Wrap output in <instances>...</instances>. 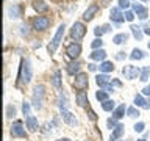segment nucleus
<instances>
[{"label": "nucleus", "mask_w": 150, "mask_h": 141, "mask_svg": "<svg viewBox=\"0 0 150 141\" xmlns=\"http://www.w3.org/2000/svg\"><path fill=\"white\" fill-rule=\"evenodd\" d=\"M58 107H59V110H67V107H69V99H67V94H66L64 89H59Z\"/></svg>", "instance_id": "12"}, {"label": "nucleus", "mask_w": 150, "mask_h": 141, "mask_svg": "<svg viewBox=\"0 0 150 141\" xmlns=\"http://www.w3.org/2000/svg\"><path fill=\"white\" fill-rule=\"evenodd\" d=\"M144 108H150V99H149L147 102H145V107H144Z\"/></svg>", "instance_id": "50"}, {"label": "nucleus", "mask_w": 150, "mask_h": 141, "mask_svg": "<svg viewBox=\"0 0 150 141\" xmlns=\"http://www.w3.org/2000/svg\"><path fill=\"white\" fill-rule=\"evenodd\" d=\"M110 17H111V21H112V22H116V24H117V25L125 21V16L120 13V8H119V6L111 8V16H110Z\"/></svg>", "instance_id": "11"}, {"label": "nucleus", "mask_w": 150, "mask_h": 141, "mask_svg": "<svg viewBox=\"0 0 150 141\" xmlns=\"http://www.w3.org/2000/svg\"><path fill=\"white\" fill-rule=\"evenodd\" d=\"M111 86H117V88H120V86H122V83L119 82V80L112 78V80H111Z\"/></svg>", "instance_id": "43"}, {"label": "nucleus", "mask_w": 150, "mask_h": 141, "mask_svg": "<svg viewBox=\"0 0 150 141\" xmlns=\"http://www.w3.org/2000/svg\"><path fill=\"white\" fill-rule=\"evenodd\" d=\"M64 30H66V25H64V24H61V25L58 27V31L55 33V36L52 38V41L49 44V52H50V53H53V52L58 49V46L61 44V39H63V36H64Z\"/></svg>", "instance_id": "3"}, {"label": "nucleus", "mask_w": 150, "mask_h": 141, "mask_svg": "<svg viewBox=\"0 0 150 141\" xmlns=\"http://www.w3.org/2000/svg\"><path fill=\"white\" fill-rule=\"evenodd\" d=\"M149 75H150V68L147 66V68H144V69H141V80H142V82H147L149 80Z\"/></svg>", "instance_id": "34"}, {"label": "nucleus", "mask_w": 150, "mask_h": 141, "mask_svg": "<svg viewBox=\"0 0 150 141\" xmlns=\"http://www.w3.org/2000/svg\"><path fill=\"white\" fill-rule=\"evenodd\" d=\"M33 8H35L38 13H45V11H49V5H47L45 2H42V0H35Z\"/></svg>", "instance_id": "20"}, {"label": "nucleus", "mask_w": 150, "mask_h": 141, "mask_svg": "<svg viewBox=\"0 0 150 141\" xmlns=\"http://www.w3.org/2000/svg\"><path fill=\"white\" fill-rule=\"evenodd\" d=\"M88 111H89V119H92V121H96V119H97V116H96V113H94V111L91 110V108H89V110H88Z\"/></svg>", "instance_id": "44"}, {"label": "nucleus", "mask_w": 150, "mask_h": 141, "mask_svg": "<svg viewBox=\"0 0 150 141\" xmlns=\"http://www.w3.org/2000/svg\"><path fill=\"white\" fill-rule=\"evenodd\" d=\"M44 96H45V86L44 85H38L33 91L31 96V105L36 108V110H41L42 103H44Z\"/></svg>", "instance_id": "2"}, {"label": "nucleus", "mask_w": 150, "mask_h": 141, "mask_svg": "<svg viewBox=\"0 0 150 141\" xmlns=\"http://www.w3.org/2000/svg\"><path fill=\"white\" fill-rule=\"evenodd\" d=\"M84 35H86V27H84L81 22H75L72 25V28H70V36H72L75 41H80L84 38Z\"/></svg>", "instance_id": "4"}, {"label": "nucleus", "mask_w": 150, "mask_h": 141, "mask_svg": "<svg viewBox=\"0 0 150 141\" xmlns=\"http://www.w3.org/2000/svg\"><path fill=\"white\" fill-rule=\"evenodd\" d=\"M122 133H124V125L119 124L114 130H112V133H111V136H110V141H117V140L122 136Z\"/></svg>", "instance_id": "24"}, {"label": "nucleus", "mask_w": 150, "mask_h": 141, "mask_svg": "<svg viewBox=\"0 0 150 141\" xmlns=\"http://www.w3.org/2000/svg\"><path fill=\"white\" fill-rule=\"evenodd\" d=\"M22 113L25 116H30V103H28V102H23L22 103Z\"/></svg>", "instance_id": "37"}, {"label": "nucleus", "mask_w": 150, "mask_h": 141, "mask_svg": "<svg viewBox=\"0 0 150 141\" xmlns=\"http://www.w3.org/2000/svg\"><path fill=\"white\" fill-rule=\"evenodd\" d=\"M133 11H134V14L138 16L139 19H147V16H149V11H147V8L145 6H142V5H139V3H134L133 5Z\"/></svg>", "instance_id": "13"}, {"label": "nucleus", "mask_w": 150, "mask_h": 141, "mask_svg": "<svg viewBox=\"0 0 150 141\" xmlns=\"http://www.w3.org/2000/svg\"><path fill=\"white\" fill-rule=\"evenodd\" d=\"M116 58H117V60H124V58H125V52H119V53L116 55Z\"/></svg>", "instance_id": "47"}, {"label": "nucleus", "mask_w": 150, "mask_h": 141, "mask_svg": "<svg viewBox=\"0 0 150 141\" xmlns=\"http://www.w3.org/2000/svg\"><path fill=\"white\" fill-rule=\"evenodd\" d=\"M145 102H147V100H144V97L142 96H141V94H136V96H134V105L136 107H145Z\"/></svg>", "instance_id": "32"}, {"label": "nucleus", "mask_w": 150, "mask_h": 141, "mask_svg": "<svg viewBox=\"0 0 150 141\" xmlns=\"http://www.w3.org/2000/svg\"><path fill=\"white\" fill-rule=\"evenodd\" d=\"M106 125H108V129L114 130V129H116V127L119 125V124H117V119H114V118H111V119H108V121H106Z\"/></svg>", "instance_id": "36"}, {"label": "nucleus", "mask_w": 150, "mask_h": 141, "mask_svg": "<svg viewBox=\"0 0 150 141\" xmlns=\"http://www.w3.org/2000/svg\"><path fill=\"white\" fill-rule=\"evenodd\" d=\"M144 56H145V53L141 49H133V50H131V53H130L131 60H142Z\"/></svg>", "instance_id": "29"}, {"label": "nucleus", "mask_w": 150, "mask_h": 141, "mask_svg": "<svg viewBox=\"0 0 150 141\" xmlns=\"http://www.w3.org/2000/svg\"><path fill=\"white\" fill-rule=\"evenodd\" d=\"M138 141H145V140H144V138H141V140H138Z\"/></svg>", "instance_id": "52"}, {"label": "nucleus", "mask_w": 150, "mask_h": 141, "mask_svg": "<svg viewBox=\"0 0 150 141\" xmlns=\"http://www.w3.org/2000/svg\"><path fill=\"white\" fill-rule=\"evenodd\" d=\"M80 68H81V63L80 61H74L67 66V74L69 75H77L80 74Z\"/></svg>", "instance_id": "19"}, {"label": "nucleus", "mask_w": 150, "mask_h": 141, "mask_svg": "<svg viewBox=\"0 0 150 141\" xmlns=\"http://www.w3.org/2000/svg\"><path fill=\"white\" fill-rule=\"evenodd\" d=\"M127 116L128 118H138L141 115H139V110L136 107H130V108H127Z\"/></svg>", "instance_id": "31"}, {"label": "nucleus", "mask_w": 150, "mask_h": 141, "mask_svg": "<svg viewBox=\"0 0 150 141\" xmlns=\"http://www.w3.org/2000/svg\"><path fill=\"white\" fill-rule=\"evenodd\" d=\"M66 53H67L69 58L75 60L80 53H81V44H80V42H72V44H69L67 49H66Z\"/></svg>", "instance_id": "9"}, {"label": "nucleus", "mask_w": 150, "mask_h": 141, "mask_svg": "<svg viewBox=\"0 0 150 141\" xmlns=\"http://www.w3.org/2000/svg\"><path fill=\"white\" fill-rule=\"evenodd\" d=\"M128 6H130V0H119V8L127 9Z\"/></svg>", "instance_id": "40"}, {"label": "nucleus", "mask_w": 150, "mask_h": 141, "mask_svg": "<svg viewBox=\"0 0 150 141\" xmlns=\"http://www.w3.org/2000/svg\"><path fill=\"white\" fill-rule=\"evenodd\" d=\"M144 127H145L144 122H136L133 129H134V132H142V130H144Z\"/></svg>", "instance_id": "41"}, {"label": "nucleus", "mask_w": 150, "mask_h": 141, "mask_svg": "<svg viewBox=\"0 0 150 141\" xmlns=\"http://www.w3.org/2000/svg\"><path fill=\"white\" fill-rule=\"evenodd\" d=\"M122 141H130V140H122Z\"/></svg>", "instance_id": "54"}, {"label": "nucleus", "mask_w": 150, "mask_h": 141, "mask_svg": "<svg viewBox=\"0 0 150 141\" xmlns=\"http://www.w3.org/2000/svg\"><path fill=\"white\" fill-rule=\"evenodd\" d=\"M141 2H149V0H141Z\"/></svg>", "instance_id": "53"}, {"label": "nucleus", "mask_w": 150, "mask_h": 141, "mask_svg": "<svg viewBox=\"0 0 150 141\" xmlns=\"http://www.w3.org/2000/svg\"><path fill=\"white\" fill-rule=\"evenodd\" d=\"M8 16L11 19H17L22 16V6H19V5H11V6L8 8Z\"/></svg>", "instance_id": "15"}, {"label": "nucleus", "mask_w": 150, "mask_h": 141, "mask_svg": "<svg viewBox=\"0 0 150 141\" xmlns=\"http://www.w3.org/2000/svg\"><path fill=\"white\" fill-rule=\"evenodd\" d=\"M98 69H100L102 74H108V72H112V70H114V66H112L111 61H102L100 66H98Z\"/></svg>", "instance_id": "22"}, {"label": "nucleus", "mask_w": 150, "mask_h": 141, "mask_svg": "<svg viewBox=\"0 0 150 141\" xmlns=\"http://www.w3.org/2000/svg\"><path fill=\"white\" fill-rule=\"evenodd\" d=\"M31 77H33V69H31V63L28 58H23L22 63H21V72H19V78H21L22 83L28 85L31 82Z\"/></svg>", "instance_id": "1"}, {"label": "nucleus", "mask_w": 150, "mask_h": 141, "mask_svg": "<svg viewBox=\"0 0 150 141\" xmlns=\"http://www.w3.org/2000/svg\"><path fill=\"white\" fill-rule=\"evenodd\" d=\"M149 49H150V41H149Z\"/></svg>", "instance_id": "55"}, {"label": "nucleus", "mask_w": 150, "mask_h": 141, "mask_svg": "<svg viewBox=\"0 0 150 141\" xmlns=\"http://www.w3.org/2000/svg\"><path fill=\"white\" fill-rule=\"evenodd\" d=\"M96 83L100 88H105L108 83H111V78H110V75H108V74H100V75H97V77H96Z\"/></svg>", "instance_id": "18"}, {"label": "nucleus", "mask_w": 150, "mask_h": 141, "mask_svg": "<svg viewBox=\"0 0 150 141\" xmlns=\"http://www.w3.org/2000/svg\"><path fill=\"white\" fill-rule=\"evenodd\" d=\"M128 33H119V35H116L114 38H112V41H114V44H122V42H125L127 39H128Z\"/></svg>", "instance_id": "28"}, {"label": "nucleus", "mask_w": 150, "mask_h": 141, "mask_svg": "<svg viewBox=\"0 0 150 141\" xmlns=\"http://www.w3.org/2000/svg\"><path fill=\"white\" fill-rule=\"evenodd\" d=\"M25 124H27V129L30 130V132H36L38 130V118L36 116H27V121H25Z\"/></svg>", "instance_id": "17"}, {"label": "nucleus", "mask_w": 150, "mask_h": 141, "mask_svg": "<svg viewBox=\"0 0 150 141\" xmlns=\"http://www.w3.org/2000/svg\"><path fill=\"white\" fill-rule=\"evenodd\" d=\"M102 108L105 111H114V100H110V99L105 100V102L102 103Z\"/></svg>", "instance_id": "30"}, {"label": "nucleus", "mask_w": 150, "mask_h": 141, "mask_svg": "<svg viewBox=\"0 0 150 141\" xmlns=\"http://www.w3.org/2000/svg\"><path fill=\"white\" fill-rule=\"evenodd\" d=\"M142 94H145V96H150V86H145L142 89Z\"/></svg>", "instance_id": "48"}, {"label": "nucleus", "mask_w": 150, "mask_h": 141, "mask_svg": "<svg viewBox=\"0 0 150 141\" xmlns=\"http://www.w3.org/2000/svg\"><path fill=\"white\" fill-rule=\"evenodd\" d=\"M102 46H103V41L100 39V38H96L92 42H91V47L94 50H97V49H102Z\"/></svg>", "instance_id": "35"}, {"label": "nucleus", "mask_w": 150, "mask_h": 141, "mask_svg": "<svg viewBox=\"0 0 150 141\" xmlns=\"http://www.w3.org/2000/svg\"><path fill=\"white\" fill-rule=\"evenodd\" d=\"M21 33L27 36L28 33H30V30H28V25H25V24H23V25H21Z\"/></svg>", "instance_id": "42"}, {"label": "nucleus", "mask_w": 150, "mask_h": 141, "mask_svg": "<svg viewBox=\"0 0 150 141\" xmlns=\"http://www.w3.org/2000/svg\"><path fill=\"white\" fill-rule=\"evenodd\" d=\"M50 25V19L45 17V16H38L35 21H33V28L35 30H45V28H49Z\"/></svg>", "instance_id": "8"}, {"label": "nucleus", "mask_w": 150, "mask_h": 141, "mask_svg": "<svg viewBox=\"0 0 150 141\" xmlns=\"http://www.w3.org/2000/svg\"><path fill=\"white\" fill-rule=\"evenodd\" d=\"M9 133H11V136H14V138H25L27 136V132H25V129H23V124L21 121H16L11 125Z\"/></svg>", "instance_id": "6"}, {"label": "nucleus", "mask_w": 150, "mask_h": 141, "mask_svg": "<svg viewBox=\"0 0 150 141\" xmlns=\"http://www.w3.org/2000/svg\"><path fill=\"white\" fill-rule=\"evenodd\" d=\"M89 85V78H88V74L84 72H80L75 75V80H74V86L78 89V91H84Z\"/></svg>", "instance_id": "5"}, {"label": "nucleus", "mask_w": 150, "mask_h": 141, "mask_svg": "<svg viewBox=\"0 0 150 141\" xmlns=\"http://www.w3.org/2000/svg\"><path fill=\"white\" fill-rule=\"evenodd\" d=\"M89 58H91V60H96V61H105V58H106V52L103 50V49L92 50V53H89Z\"/></svg>", "instance_id": "16"}, {"label": "nucleus", "mask_w": 150, "mask_h": 141, "mask_svg": "<svg viewBox=\"0 0 150 141\" xmlns=\"http://www.w3.org/2000/svg\"><path fill=\"white\" fill-rule=\"evenodd\" d=\"M97 11H98V5H91V6H88V9L83 13V19L84 21H92L94 19V16L97 14Z\"/></svg>", "instance_id": "14"}, {"label": "nucleus", "mask_w": 150, "mask_h": 141, "mask_svg": "<svg viewBox=\"0 0 150 141\" xmlns=\"http://www.w3.org/2000/svg\"><path fill=\"white\" fill-rule=\"evenodd\" d=\"M142 28H144V33H145V35H149V36H150V24H147V25H144Z\"/></svg>", "instance_id": "45"}, {"label": "nucleus", "mask_w": 150, "mask_h": 141, "mask_svg": "<svg viewBox=\"0 0 150 141\" xmlns=\"http://www.w3.org/2000/svg\"><path fill=\"white\" fill-rule=\"evenodd\" d=\"M103 89H105L106 93H112V91H114V86H111V85H106V86L103 88Z\"/></svg>", "instance_id": "46"}, {"label": "nucleus", "mask_w": 150, "mask_h": 141, "mask_svg": "<svg viewBox=\"0 0 150 141\" xmlns=\"http://www.w3.org/2000/svg\"><path fill=\"white\" fill-rule=\"evenodd\" d=\"M96 97H97V100L105 102V100H108V93L105 91V89H102V91H97V93H96Z\"/></svg>", "instance_id": "33"}, {"label": "nucleus", "mask_w": 150, "mask_h": 141, "mask_svg": "<svg viewBox=\"0 0 150 141\" xmlns=\"http://www.w3.org/2000/svg\"><path fill=\"white\" fill-rule=\"evenodd\" d=\"M111 31V25L110 24H103L102 27H96L94 28V33H96V36H102V35H105V33H110Z\"/></svg>", "instance_id": "23"}, {"label": "nucleus", "mask_w": 150, "mask_h": 141, "mask_svg": "<svg viewBox=\"0 0 150 141\" xmlns=\"http://www.w3.org/2000/svg\"><path fill=\"white\" fill-rule=\"evenodd\" d=\"M61 116H63V121L66 122L67 125H72L75 127L78 124V121H77V118H75L72 113H70L69 110H61Z\"/></svg>", "instance_id": "10"}, {"label": "nucleus", "mask_w": 150, "mask_h": 141, "mask_svg": "<svg viewBox=\"0 0 150 141\" xmlns=\"http://www.w3.org/2000/svg\"><path fill=\"white\" fill-rule=\"evenodd\" d=\"M58 141H70L69 138H63V140H58Z\"/></svg>", "instance_id": "51"}, {"label": "nucleus", "mask_w": 150, "mask_h": 141, "mask_svg": "<svg viewBox=\"0 0 150 141\" xmlns=\"http://www.w3.org/2000/svg\"><path fill=\"white\" fill-rule=\"evenodd\" d=\"M6 116H8V118L16 116V108H14V105H8V108H6Z\"/></svg>", "instance_id": "38"}, {"label": "nucleus", "mask_w": 150, "mask_h": 141, "mask_svg": "<svg viewBox=\"0 0 150 141\" xmlns=\"http://www.w3.org/2000/svg\"><path fill=\"white\" fill-rule=\"evenodd\" d=\"M88 66H89V70H96V69H97V66H96V64H92V63H91V64H88Z\"/></svg>", "instance_id": "49"}, {"label": "nucleus", "mask_w": 150, "mask_h": 141, "mask_svg": "<svg viewBox=\"0 0 150 141\" xmlns=\"http://www.w3.org/2000/svg\"><path fill=\"white\" fill-rule=\"evenodd\" d=\"M122 74L125 75V78L134 80V78L141 74V69H139V68H136V66H133V64H128V66H125V68L122 69Z\"/></svg>", "instance_id": "7"}, {"label": "nucleus", "mask_w": 150, "mask_h": 141, "mask_svg": "<svg viewBox=\"0 0 150 141\" xmlns=\"http://www.w3.org/2000/svg\"><path fill=\"white\" fill-rule=\"evenodd\" d=\"M124 16H125V21L133 22V19H134V13H133V11H125V13H124Z\"/></svg>", "instance_id": "39"}, {"label": "nucleus", "mask_w": 150, "mask_h": 141, "mask_svg": "<svg viewBox=\"0 0 150 141\" xmlns=\"http://www.w3.org/2000/svg\"><path fill=\"white\" fill-rule=\"evenodd\" d=\"M130 30H131V33H133V36H134L136 41H141V39H142L144 30H141V27H138V25H131Z\"/></svg>", "instance_id": "25"}, {"label": "nucleus", "mask_w": 150, "mask_h": 141, "mask_svg": "<svg viewBox=\"0 0 150 141\" xmlns=\"http://www.w3.org/2000/svg\"><path fill=\"white\" fill-rule=\"evenodd\" d=\"M122 116H125V103H120L117 108H114V111H112V118L114 119H120Z\"/></svg>", "instance_id": "26"}, {"label": "nucleus", "mask_w": 150, "mask_h": 141, "mask_svg": "<svg viewBox=\"0 0 150 141\" xmlns=\"http://www.w3.org/2000/svg\"><path fill=\"white\" fill-rule=\"evenodd\" d=\"M52 85H53L55 88L61 89V72H59L58 69L53 72V77H52Z\"/></svg>", "instance_id": "27"}, {"label": "nucleus", "mask_w": 150, "mask_h": 141, "mask_svg": "<svg viewBox=\"0 0 150 141\" xmlns=\"http://www.w3.org/2000/svg\"><path fill=\"white\" fill-rule=\"evenodd\" d=\"M77 103H78L80 107H86L88 103H89L86 91H78V94H77Z\"/></svg>", "instance_id": "21"}]
</instances>
